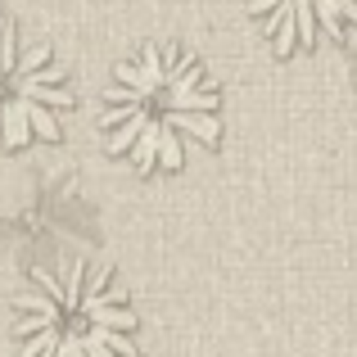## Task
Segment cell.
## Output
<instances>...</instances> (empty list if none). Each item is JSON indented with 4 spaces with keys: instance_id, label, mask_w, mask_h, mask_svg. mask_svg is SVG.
Instances as JSON below:
<instances>
[{
    "instance_id": "5b68a950",
    "label": "cell",
    "mask_w": 357,
    "mask_h": 357,
    "mask_svg": "<svg viewBox=\"0 0 357 357\" xmlns=\"http://www.w3.org/2000/svg\"><path fill=\"white\" fill-rule=\"evenodd\" d=\"M344 41H349V77H353V86H357V27L344 36Z\"/></svg>"
},
{
    "instance_id": "277c9868",
    "label": "cell",
    "mask_w": 357,
    "mask_h": 357,
    "mask_svg": "<svg viewBox=\"0 0 357 357\" xmlns=\"http://www.w3.org/2000/svg\"><path fill=\"white\" fill-rule=\"evenodd\" d=\"M276 54H303L344 41L357 27V0H244Z\"/></svg>"
},
{
    "instance_id": "6da1fadb",
    "label": "cell",
    "mask_w": 357,
    "mask_h": 357,
    "mask_svg": "<svg viewBox=\"0 0 357 357\" xmlns=\"http://www.w3.org/2000/svg\"><path fill=\"white\" fill-rule=\"evenodd\" d=\"M222 136V96L185 45L149 41L114 68L100 100V140L136 172H176Z\"/></svg>"
},
{
    "instance_id": "3957f363",
    "label": "cell",
    "mask_w": 357,
    "mask_h": 357,
    "mask_svg": "<svg viewBox=\"0 0 357 357\" xmlns=\"http://www.w3.org/2000/svg\"><path fill=\"white\" fill-rule=\"evenodd\" d=\"M68 109L73 86L59 54L18 23H0V149L54 145Z\"/></svg>"
},
{
    "instance_id": "7a4b0ae2",
    "label": "cell",
    "mask_w": 357,
    "mask_h": 357,
    "mask_svg": "<svg viewBox=\"0 0 357 357\" xmlns=\"http://www.w3.org/2000/svg\"><path fill=\"white\" fill-rule=\"evenodd\" d=\"M18 357H136L140 312L109 267L68 258L32 267L14 294Z\"/></svg>"
}]
</instances>
